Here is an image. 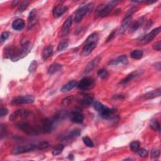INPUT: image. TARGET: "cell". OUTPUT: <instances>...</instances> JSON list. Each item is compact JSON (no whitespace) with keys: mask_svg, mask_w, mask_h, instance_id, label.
<instances>
[{"mask_svg":"<svg viewBox=\"0 0 161 161\" xmlns=\"http://www.w3.org/2000/svg\"><path fill=\"white\" fill-rule=\"evenodd\" d=\"M108 72L106 70V69H100L98 71V76L100 78L102 79H105L108 77Z\"/></svg>","mask_w":161,"mask_h":161,"instance_id":"836d02e7","label":"cell"},{"mask_svg":"<svg viewBox=\"0 0 161 161\" xmlns=\"http://www.w3.org/2000/svg\"><path fill=\"white\" fill-rule=\"evenodd\" d=\"M160 32V27L156 28L152 30L150 33L143 36L140 40V44L143 45H146L150 43L152 40H154L155 37Z\"/></svg>","mask_w":161,"mask_h":161,"instance_id":"30bf717a","label":"cell"},{"mask_svg":"<svg viewBox=\"0 0 161 161\" xmlns=\"http://www.w3.org/2000/svg\"><path fill=\"white\" fill-rule=\"evenodd\" d=\"M113 98H115V99H123L124 98V96L121 94V95H115Z\"/></svg>","mask_w":161,"mask_h":161,"instance_id":"816d5d0a","label":"cell"},{"mask_svg":"<svg viewBox=\"0 0 161 161\" xmlns=\"http://www.w3.org/2000/svg\"><path fill=\"white\" fill-rule=\"evenodd\" d=\"M131 21H132V16L126 15V16L122 21V25H121L120 29L118 30L119 35H122L125 33L126 30L130 27Z\"/></svg>","mask_w":161,"mask_h":161,"instance_id":"7c38bea8","label":"cell"},{"mask_svg":"<svg viewBox=\"0 0 161 161\" xmlns=\"http://www.w3.org/2000/svg\"><path fill=\"white\" fill-rule=\"evenodd\" d=\"M53 54V47L51 45H49L45 47L42 52V58L44 61L49 59L51 57Z\"/></svg>","mask_w":161,"mask_h":161,"instance_id":"d4e9b609","label":"cell"},{"mask_svg":"<svg viewBox=\"0 0 161 161\" xmlns=\"http://www.w3.org/2000/svg\"><path fill=\"white\" fill-rule=\"evenodd\" d=\"M70 118L72 122L77 124H80L83 122L84 117L83 114L81 113L80 112L77 111H74L71 113Z\"/></svg>","mask_w":161,"mask_h":161,"instance_id":"5bb4252c","label":"cell"},{"mask_svg":"<svg viewBox=\"0 0 161 161\" xmlns=\"http://www.w3.org/2000/svg\"><path fill=\"white\" fill-rule=\"evenodd\" d=\"M30 111L27 109H19L15 111L10 115L9 119L12 122L17 120L19 118L24 119L27 118L30 114Z\"/></svg>","mask_w":161,"mask_h":161,"instance_id":"ba28073f","label":"cell"},{"mask_svg":"<svg viewBox=\"0 0 161 161\" xmlns=\"http://www.w3.org/2000/svg\"><path fill=\"white\" fill-rule=\"evenodd\" d=\"M72 17H69L67 18V20L65 21V22L64 23L62 27L61 33L63 35H66L69 33L70 28L72 25Z\"/></svg>","mask_w":161,"mask_h":161,"instance_id":"e0dca14e","label":"cell"},{"mask_svg":"<svg viewBox=\"0 0 161 161\" xmlns=\"http://www.w3.org/2000/svg\"><path fill=\"white\" fill-rule=\"evenodd\" d=\"M8 110L6 108L2 107L1 108V111H0V117H1V118L3 117L4 116L8 114Z\"/></svg>","mask_w":161,"mask_h":161,"instance_id":"bcb514c9","label":"cell"},{"mask_svg":"<svg viewBox=\"0 0 161 161\" xmlns=\"http://www.w3.org/2000/svg\"><path fill=\"white\" fill-rule=\"evenodd\" d=\"M37 148V145L35 144H28L25 146H20L15 147L12 150V154L14 155H18L27 153L30 151L34 150Z\"/></svg>","mask_w":161,"mask_h":161,"instance_id":"52a82bcc","label":"cell"},{"mask_svg":"<svg viewBox=\"0 0 161 161\" xmlns=\"http://www.w3.org/2000/svg\"><path fill=\"white\" fill-rule=\"evenodd\" d=\"M80 135V130L79 129H74L71 130L66 136L65 138L67 139H72V138H76L79 136Z\"/></svg>","mask_w":161,"mask_h":161,"instance_id":"4dcf8cb0","label":"cell"},{"mask_svg":"<svg viewBox=\"0 0 161 161\" xmlns=\"http://www.w3.org/2000/svg\"><path fill=\"white\" fill-rule=\"evenodd\" d=\"M28 5H29L28 2H23L21 3H20V5L18 6L17 12L18 13H22L24 10H25V9L28 7Z\"/></svg>","mask_w":161,"mask_h":161,"instance_id":"ab89813d","label":"cell"},{"mask_svg":"<svg viewBox=\"0 0 161 161\" xmlns=\"http://www.w3.org/2000/svg\"><path fill=\"white\" fill-rule=\"evenodd\" d=\"M118 3V1L113 0V1L109 2L105 5H100L98 8L97 10H96V13L95 14L96 17H104L108 15L111 12V10L116 6Z\"/></svg>","mask_w":161,"mask_h":161,"instance_id":"3957f363","label":"cell"},{"mask_svg":"<svg viewBox=\"0 0 161 161\" xmlns=\"http://www.w3.org/2000/svg\"><path fill=\"white\" fill-rule=\"evenodd\" d=\"M77 81L74 80H72L67 83L66 84L64 85L61 90V91L62 93H66L69 92L71 90H72L73 88H74L77 85Z\"/></svg>","mask_w":161,"mask_h":161,"instance_id":"603a6c76","label":"cell"},{"mask_svg":"<svg viewBox=\"0 0 161 161\" xmlns=\"http://www.w3.org/2000/svg\"><path fill=\"white\" fill-rule=\"evenodd\" d=\"M94 80L91 77H84L77 83L78 89L80 90H91L94 86Z\"/></svg>","mask_w":161,"mask_h":161,"instance_id":"8992f818","label":"cell"},{"mask_svg":"<svg viewBox=\"0 0 161 161\" xmlns=\"http://www.w3.org/2000/svg\"><path fill=\"white\" fill-rule=\"evenodd\" d=\"M10 36V33L8 31H3L1 35V38H0V42L2 44L4 42H5V40L8 39V38Z\"/></svg>","mask_w":161,"mask_h":161,"instance_id":"b9f144b4","label":"cell"},{"mask_svg":"<svg viewBox=\"0 0 161 161\" xmlns=\"http://www.w3.org/2000/svg\"><path fill=\"white\" fill-rule=\"evenodd\" d=\"M37 20V13L35 10H33L30 13L28 18V30L31 29L34 26Z\"/></svg>","mask_w":161,"mask_h":161,"instance_id":"ac0fdd59","label":"cell"},{"mask_svg":"<svg viewBox=\"0 0 161 161\" xmlns=\"http://www.w3.org/2000/svg\"><path fill=\"white\" fill-rule=\"evenodd\" d=\"M83 141L87 147H90V148H92L94 147V143L92 140L90 138L88 137V136H84V137H83Z\"/></svg>","mask_w":161,"mask_h":161,"instance_id":"8d00e7d4","label":"cell"},{"mask_svg":"<svg viewBox=\"0 0 161 161\" xmlns=\"http://www.w3.org/2000/svg\"><path fill=\"white\" fill-rule=\"evenodd\" d=\"M146 17H142L138 19L136 21L133 23L130 26V32L133 33V32L136 31L143 24L145 20H146Z\"/></svg>","mask_w":161,"mask_h":161,"instance_id":"44dd1931","label":"cell"},{"mask_svg":"<svg viewBox=\"0 0 161 161\" xmlns=\"http://www.w3.org/2000/svg\"><path fill=\"white\" fill-rule=\"evenodd\" d=\"M32 48H33V45L31 42L29 41L25 42L21 44L19 49L15 51L11 60L13 62H17L21 59H23L31 52Z\"/></svg>","mask_w":161,"mask_h":161,"instance_id":"7a4b0ae2","label":"cell"},{"mask_svg":"<svg viewBox=\"0 0 161 161\" xmlns=\"http://www.w3.org/2000/svg\"><path fill=\"white\" fill-rule=\"evenodd\" d=\"M94 8V4L93 3H90L88 4H85L84 5L80 6L77 10L76 13V16L74 18V21L76 23H78L81 21L84 16L87 13L92 12Z\"/></svg>","mask_w":161,"mask_h":161,"instance_id":"277c9868","label":"cell"},{"mask_svg":"<svg viewBox=\"0 0 161 161\" xmlns=\"http://www.w3.org/2000/svg\"><path fill=\"white\" fill-rule=\"evenodd\" d=\"M130 57L135 60H139L143 57V52L141 50H134L130 53Z\"/></svg>","mask_w":161,"mask_h":161,"instance_id":"f546056e","label":"cell"},{"mask_svg":"<svg viewBox=\"0 0 161 161\" xmlns=\"http://www.w3.org/2000/svg\"><path fill=\"white\" fill-rule=\"evenodd\" d=\"M50 146V144L48 143L46 141H43L38 143L37 145V148L39 150H44L45 149H47L48 147H49Z\"/></svg>","mask_w":161,"mask_h":161,"instance_id":"74e56055","label":"cell"},{"mask_svg":"<svg viewBox=\"0 0 161 161\" xmlns=\"http://www.w3.org/2000/svg\"><path fill=\"white\" fill-rule=\"evenodd\" d=\"M54 123L52 120L48 118H45L42 120V125L40 127L41 133H49L52 132L53 128Z\"/></svg>","mask_w":161,"mask_h":161,"instance_id":"8fae6325","label":"cell"},{"mask_svg":"<svg viewBox=\"0 0 161 161\" xmlns=\"http://www.w3.org/2000/svg\"><path fill=\"white\" fill-rule=\"evenodd\" d=\"M67 10V8L65 6H57L53 10V15L55 18H58L62 16Z\"/></svg>","mask_w":161,"mask_h":161,"instance_id":"ffe728a7","label":"cell"},{"mask_svg":"<svg viewBox=\"0 0 161 161\" xmlns=\"http://www.w3.org/2000/svg\"><path fill=\"white\" fill-rule=\"evenodd\" d=\"M68 41L67 40H64L62 41H61L58 47V51H62L63 50H64L65 49L68 47Z\"/></svg>","mask_w":161,"mask_h":161,"instance_id":"e575fe53","label":"cell"},{"mask_svg":"<svg viewBox=\"0 0 161 161\" xmlns=\"http://www.w3.org/2000/svg\"><path fill=\"white\" fill-rule=\"evenodd\" d=\"M152 23H153L152 21V20H149V21L146 23V26H145V27H144V30H149V29L152 27Z\"/></svg>","mask_w":161,"mask_h":161,"instance_id":"681fc988","label":"cell"},{"mask_svg":"<svg viewBox=\"0 0 161 161\" xmlns=\"http://www.w3.org/2000/svg\"><path fill=\"white\" fill-rule=\"evenodd\" d=\"M0 135H1V139H2L6 135V128L3 125H1V128H0Z\"/></svg>","mask_w":161,"mask_h":161,"instance_id":"f6af8a7d","label":"cell"},{"mask_svg":"<svg viewBox=\"0 0 161 161\" xmlns=\"http://www.w3.org/2000/svg\"><path fill=\"white\" fill-rule=\"evenodd\" d=\"M154 67H155L156 69H157L158 71H160V68H161V63H160V62H157V63L155 64Z\"/></svg>","mask_w":161,"mask_h":161,"instance_id":"f907efd6","label":"cell"},{"mask_svg":"<svg viewBox=\"0 0 161 161\" xmlns=\"http://www.w3.org/2000/svg\"><path fill=\"white\" fill-rule=\"evenodd\" d=\"M150 126L152 129L160 133V123L159 122V121L157 120H156V119L152 120L150 121Z\"/></svg>","mask_w":161,"mask_h":161,"instance_id":"f1b7e54d","label":"cell"},{"mask_svg":"<svg viewBox=\"0 0 161 161\" xmlns=\"http://www.w3.org/2000/svg\"><path fill=\"white\" fill-rule=\"evenodd\" d=\"M34 97L31 95L18 96V97L14 98L12 101V104L13 105H18V104H30L34 103Z\"/></svg>","mask_w":161,"mask_h":161,"instance_id":"9c48e42d","label":"cell"},{"mask_svg":"<svg viewBox=\"0 0 161 161\" xmlns=\"http://www.w3.org/2000/svg\"><path fill=\"white\" fill-rule=\"evenodd\" d=\"M128 63V59L125 55H120L115 59H113L108 62L109 66H117L119 64H126Z\"/></svg>","mask_w":161,"mask_h":161,"instance_id":"2e32d148","label":"cell"},{"mask_svg":"<svg viewBox=\"0 0 161 161\" xmlns=\"http://www.w3.org/2000/svg\"><path fill=\"white\" fill-rule=\"evenodd\" d=\"M130 149L133 152H137L140 147V143L139 141H133L130 145Z\"/></svg>","mask_w":161,"mask_h":161,"instance_id":"f35d334b","label":"cell"},{"mask_svg":"<svg viewBox=\"0 0 161 161\" xmlns=\"http://www.w3.org/2000/svg\"><path fill=\"white\" fill-rule=\"evenodd\" d=\"M138 152V154L140 157H147L148 156V151L146 149H139L137 150Z\"/></svg>","mask_w":161,"mask_h":161,"instance_id":"7bdbcfd3","label":"cell"},{"mask_svg":"<svg viewBox=\"0 0 161 161\" xmlns=\"http://www.w3.org/2000/svg\"><path fill=\"white\" fill-rule=\"evenodd\" d=\"M94 109L96 111H97L98 112H99V113H101V111H103L106 108H107L105 105H104L103 104H102L101 103L98 102V101L94 103Z\"/></svg>","mask_w":161,"mask_h":161,"instance_id":"d6a6232c","label":"cell"},{"mask_svg":"<svg viewBox=\"0 0 161 161\" xmlns=\"http://www.w3.org/2000/svg\"><path fill=\"white\" fill-rule=\"evenodd\" d=\"M64 146L62 144H59V145H58L57 146H56L54 149L52 150V155L54 156H58L59 154H61L62 150H64Z\"/></svg>","mask_w":161,"mask_h":161,"instance_id":"1f68e13d","label":"cell"},{"mask_svg":"<svg viewBox=\"0 0 161 161\" xmlns=\"http://www.w3.org/2000/svg\"><path fill=\"white\" fill-rule=\"evenodd\" d=\"M115 31H113V32H111V33L110 34V35H109V37H108L107 40V42H108L110 41H111V40H113V38L115 37Z\"/></svg>","mask_w":161,"mask_h":161,"instance_id":"c3c4849f","label":"cell"},{"mask_svg":"<svg viewBox=\"0 0 161 161\" xmlns=\"http://www.w3.org/2000/svg\"><path fill=\"white\" fill-rule=\"evenodd\" d=\"M74 96H70L68 97H66L62 101V104L64 106H69V104L74 101Z\"/></svg>","mask_w":161,"mask_h":161,"instance_id":"d590c367","label":"cell"},{"mask_svg":"<svg viewBox=\"0 0 161 161\" xmlns=\"http://www.w3.org/2000/svg\"><path fill=\"white\" fill-rule=\"evenodd\" d=\"M25 27V21L23 19L17 18L12 23V28L17 31H21Z\"/></svg>","mask_w":161,"mask_h":161,"instance_id":"7402d4cb","label":"cell"},{"mask_svg":"<svg viewBox=\"0 0 161 161\" xmlns=\"http://www.w3.org/2000/svg\"><path fill=\"white\" fill-rule=\"evenodd\" d=\"M78 103L84 106H90L93 103V98L91 96H85V97L78 100Z\"/></svg>","mask_w":161,"mask_h":161,"instance_id":"83f0119b","label":"cell"},{"mask_svg":"<svg viewBox=\"0 0 161 161\" xmlns=\"http://www.w3.org/2000/svg\"><path fill=\"white\" fill-rule=\"evenodd\" d=\"M100 61H101V58L100 57V56H98V57H96V58L93 59L91 61H90L86 66L84 69V74H87L91 71H93L94 69V68L97 66V65Z\"/></svg>","mask_w":161,"mask_h":161,"instance_id":"4fadbf2b","label":"cell"},{"mask_svg":"<svg viewBox=\"0 0 161 161\" xmlns=\"http://www.w3.org/2000/svg\"><path fill=\"white\" fill-rule=\"evenodd\" d=\"M99 40V35L97 32H94L87 38L82 51L83 56H87L95 49Z\"/></svg>","mask_w":161,"mask_h":161,"instance_id":"6da1fadb","label":"cell"},{"mask_svg":"<svg viewBox=\"0 0 161 161\" xmlns=\"http://www.w3.org/2000/svg\"><path fill=\"white\" fill-rule=\"evenodd\" d=\"M117 111V110L116 109L109 108L107 107L100 113V116L103 119H108L113 115Z\"/></svg>","mask_w":161,"mask_h":161,"instance_id":"d6986e66","label":"cell"},{"mask_svg":"<svg viewBox=\"0 0 161 161\" xmlns=\"http://www.w3.org/2000/svg\"><path fill=\"white\" fill-rule=\"evenodd\" d=\"M62 68V66L59 63H53L49 67L47 70L48 74H54L56 72L60 71Z\"/></svg>","mask_w":161,"mask_h":161,"instance_id":"cb8c5ba5","label":"cell"},{"mask_svg":"<svg viewBox=\"0 0 161 161\" xmlns=\"http://www.w3.org/2000/svg\"><path fill=\"white\" fill-rule=\"evenodd\" d=\"M153 48H154V49L155 51H160L161 49V44H160V40H159L157 42H156V44H154L153 45Z\"/></svg>","mask_w":161,"mask_h":161,"instance_id":"7dc6e473","label":"cell"},{"mask_svg":"<svg viewBox=\"0 0 161 161\" xmlns=\"http://www.w3.org/2000/svg\"><path fill=\"white\" fill-rule=\"evenodd\" d=\"M19 3H20L19 1H16V0H15V1H13V2L12 3V8H14L15 6H17Z\"/></svg>","mask_w":161,"mask_h":161,"instance_id":"f5cc1de1","label":"cell"},{"mask_svg":"<svg viewBox=\"0 0 161 161\" xmlns=\"http://www.w3.org/2000/svg\"><path fill=\"white\" fill-rule=\"evenodd\" d=\"M37 67V62L36 61H33L30 64V66L28 68L29 72H33L35 71Z\"/></svg>","mask_w":161,"mask_h":161,"instance_id":"ee69618b","label":"cell"},{"mask_svg":"<svg viewBox=\"0 0 161 161\" xmlns=\"http://www.w3.org/2000/svg\"><path fill=\"white\" fill-rule=\"evenodd\" d=\"M150 156H151V158L152 159L158 158L160 156V150L156 148L153 149L151 151Z\"/></svg>","mask_w":161,"mask_h":161,"instance_id":"60d3db41","label":"cell"},{"mask_svg":"<svg viewBox=\"0 0 161 161\" xmlns=\"http://www.w3.org/2000/svg\"><path fill=\"white\" fill-rule=\"evenodd\" d=\"M161 95V89L160 87L156 90H153L150 92H148L142 96V98L144 100H150L154 99L157 97H159Z\"/></svg>","mask_w":161,"mask_h":161,"instance_id":"9a60e30c","label":"cell"},{"mask_svg":"<svg viewBox=\"0 0 161 161\" xmlns=\"http://www.w3.org/2000/svg\"><path fill=\"white\" fill-rule=\"evenodd\" d=\"M15 49L13 46L12 45H8L7 46L6 48H5V58L6 59H12L13 58V56L15 54Z\"/></svg>","mask_w":161,"mask_h":161,"instance_id":"4316f807","label":"cell"},{"mask_svg":"<svg viewBox=\"0 0 161 161\" xmlns=\"http://www.w3.org/2000/svg\"><path fill=\"white\" fill-rule=\"evenodd\" d=\"M139 74L137 71L132 72V73H130V74H128L126 77H125L123 79L121 80L120 84H125L128 83H129L131 81V80H132L134 78H135L136 76H139Z\"/></svg>","mask_w":161,"mask_h":161,"instance_id":"484cf974","label":"cell"},{"mask_svg":"<svg viewBox=\"0 0 161 161\" xmlns=\"http://www.w3.org/2000/svg\"><path fill=\"white\" fill-rule=\"evenodd\" d=\"M17 126L20 130L28 135H35L41 133L40 128L32 126L27 122H19Z\"/></svg>","mask_w":161,"mask_h":161,"instance_id":"5b68a950","label":"cell"}]
</instances>
